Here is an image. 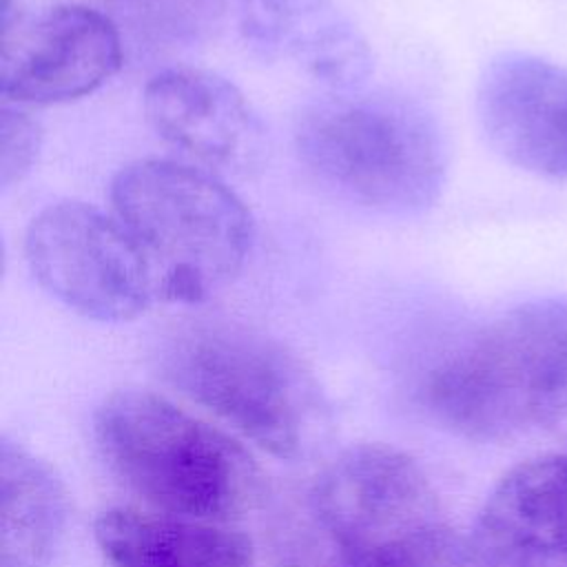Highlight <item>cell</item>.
Segmentation results:
<instances>
[{
    "label": "cell",
    "instance_id": "cell-1",
    "mask_svg": "<svg viewBox=\"0 0 567 567\" xmlns=\"http://www.w3.org/2000/svg\"><path fill=\"white\" fill-rule=\"evenodd\" d=\"M421 399L470 441H514L567 419V297L507 308L454 343L425 374Z\"/></svg>",
    "mask_w": 567,
    "mask_h": 567
},
{
    "label": "cell",
    "instance_id": "cell-2",
    "mask_svg": "<svg viewBox=\"0 0 567 567\" xmlns=\"http://www.w3.org/2000/svg\"><path fill=\"white\" fill-rule=\"evenodd\" d=\"M93 430L109 467L162 514L224 525L259 498L261 472L250 452L162 394H109Z\"/></svg>",
    "mask_w": 567,
    "mask_h": 567
},
{
    "label": "cell",
    "instance_id": "cell-3",
    "mask_svg": "<svg viewBox=\"0 0 567 567\" xmlns=\"http://www.w3.org/2000/svg\"><path fill=\"white\" fill-rule=\"evenodd\" d=\"M111 202L162 301L202 303L246 264L250 213L202 168L171 159L133 162L115 175Z\"/></svg>",
    "mask_w": 567,
    "mask_h": 567
},
{
    "label": "cell",
    "instance_id": "cell-4",
    "mask_svg": "<svg viewBox=\"0 0 567 567\" xmlns=\"http://www.w3.org/2000/svg\"><path fill=\"white\" fill-rule=\"evenodd\" d=\"M317 540L359 567H472L419 463L383 443L341 452L310 494Z\"/></svg>",
    "mask_w": 567,
    "mask_h": 567
},
{
    "label": "cell",
    "instance_id": "cell-5",
    "mask_svg": "<svg viewBox=\"0 0 567 567\" xmlns=\"http://www.w3.org/2000/svg\"><path fill=\"white\" fill-rule=\"evenodd\" d=\"M308 171L365 208L421 213L443 188L447 151L434 117L392 95H332L303 109L295 128Z\"/></svg>",
    "mask_w": 567,
    "mask_h": 567
},
{
    "label": "cell",
    "instance_id": "cell-6",
    "mask_svg": "<svg viewBox=\"0 0 567 567\" xmlns=\"http://www.w3.org/2000/svg\"><path fill=\"white\" fill-rule=\"evenodd\" d=\"M164 374L188 399L279 458L312 445L323 396L308 365L284 343L233 323H193L168 339Z\"/></svg>",
    "mask_w": 567,
    "mask_h": 567
},
{
    "label": "cell",
    "instance_id": "cell-7",
    "mask_svg": "<svg viewBox=\"0 0 567 567\" xmlns=\"http://www.w3.org/2000/svg\"><path fill=\"white\" fill-rule=\"evenodd\" d=\"M38 284L73 312L97 321H128L155 299L151 270L117 217L84 202L42 208L24 237Z\"/></svg>",
    "mask_w": 567,
    "mask_h": 567
},
{
    "label": "cell",
    "instance_id": "cell-8",
    "mask_svg": "<svg viewBox=\"0 0 567 567\" xmlns=\"http://www.w3.org/2000/svg\"><path fill=\"white\" fill-rule=\"evenodd\" d=\"M122 64L115 24L89 7L55 4L27 13L2 7L0 93L16 104H55L102 86Z\"/></svg>",
    "mask_w": 567,
    "mask_h": 567
},
{
    "label": "cell",
    "instance_id": "cell-9",
    "mask_svg": "<svg viewBox=\"0 0 567 567\" xmlns=\"http://www.w3.org/2000/svg\"><path fill=\"white\" fill-rule=\"evenodd\" d=\"M476 113L492 148L512 166L567 179V69L507 51L481 73Z\"/></svg>",
    "mask_w": 567,
    "mask_h": 567
},
{
    "label": "cell",
    "instance_id": "cell-10",
    "mask_svg": "<svg viewBox=\"0 0 567 567\" xmlns=\"http://www.w3.org/2000/svg\"><path fill=\"white\" fill-rule=\"evenodd\" d=\"M465 543L472 567H567V447L512 465Z\"/></svg>",
    "mask_w": 567,
    "mask_h": 567
},
{
    "label": "cell",
    "instance_id": "cell-11",
    "mask_svg": "<svg viewBox=\"0 0 567 567\" xmlns=\"http://www.w3.org/2000/svg\"><path fill=\"white\" fill-rule=\"evenodd\" d=\"M144 113L153 131L206 164L208 168L241 171L261 146V128L241 91L217 73L173 66L144 89Z\"/></svg>",
    "mask_w": 567,
    "mask_h": 567
},
{
    "label": "cell",
    "instance_id": "cell-12",
    "mask_svg": "<svg viewBox=\"0 0 567 567\" xmlns=\"http://www.w3.org/2000/svg\"><path fill=\"white\" fill-rule=\"evenodd\" d=\"M241 27L264 53L330 86L350 89L370 71L363 35L332 0H244Z\"/></svg>",
    "mask_w": 567,
    "mask_h": 567
},
{
    "label": "cell",
    "instance_id": "cell-13",
    "mask_svg": "<svg viewBox=\"0 0 567 567\" xmlns=\"http://www.w3.org/2000/svg\"><path fill=\"white\" fill-rule=\"evenodd\" d=\"M95 540L111 567H255L244 534L162 512L106 509L95 520Z\"/></svg>",
    "mask_w": 567,
    "mask_h": 567
},
{
    "label": "cell",
    "instance_id": "cell-14",
    "mask_svg": "<svg viewBox=\"0 0 567 567\" xmlns=\"http://www.w3.org/2000/svg\"><path fill=\"white\" fill-rule=\"evenodd\" d=\"M69 518L55 470L9 439L0 443V567H51Z\"/></svg>",
    "mask_w": 567,
    "mask_h": 567
},
{
    "label": "cell",
    "instance_id": "cell-15",
    "mask_svg": "<svg viewBox=\"0 0 567 567\" xmlns=\"http://www.w3.org/2000/svg\"><path fill=\"white\" fill-rule=\"evenodd\" d=\"M42 142L40 124L29 113L2 109L0 115V182L4 188L20 182L33 166Z\"/></svg>",
    "mask_w": 567,
    "mask_h": 567
},
{
    "label": "cell",
    "instance_id": "cell-16",
    "mask_svg": "<svg viewBox=\"0 0 567 567\" xmlns=\"http://www.w3.org/2000/svg\"><path fill=\"white\" fill-rule=\"evenodd\" d=\"M281 567H357L354 563L341 558L319 540H312L310 545H301L295 549L288 560H284Z\"/></svg>",
    "mask_w": 567,
    "mask_h": 567
}]
</instances>
